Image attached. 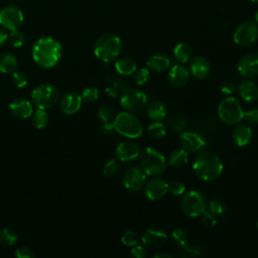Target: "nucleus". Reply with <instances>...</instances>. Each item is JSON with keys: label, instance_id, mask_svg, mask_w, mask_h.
Segmentation results:
<instances>
[{"label": "nucleus", "instance_id": "39", "mask_svg": "<svg viewBox=\"0 0 258 258\" xmlns=\"http://www.w3.org/2000/svg\"><path fill=\"white\" fill-rule=\"evenodd\" d=\"M139 240H140L139 235L136 232L131 231V230L126 231L121 237L122 244L127 247H133V246L137 245L139 243Z\"/></svg>", "mask_w": 258, "mask_h": 258}, {"label": "nucleus", "instance_id": "12", "mask_svg": "<svg viewBox=\"0 0 258 258\" xmlns=\"http://www.w3.org/2000/svg\"><path fill=\"white\" fill-rule=\"evenodd\" d=\"M146 173L139 167H129L123 174L122 182L125 188L130 191H138L144 187L146 182Z\"/></svg>", "mask_w": 258, "mask_h": 258}, {"label": "nucleus", "instance_id": "27", "mask_svg": "<svg viewBox=\"0 0 258 258\" xmlns=\"http://www.w3.org/2000/svg\"><path fill=\"white\" fill-rule=\"evenodd\" d=\"M187 162H188V153L182 147L172 150L167 159V163L174 168L182 167Z\"/></svg>", "mask_w": 258, "mask_h": 258}, {"label": "nucleus", "instance_id": "2", "mask_svg": "<svg viewBox=\"0 0 258 258\" xmlns=\"http://www.w3.org/2000/svg\"><path fill=\"white\" fill-rule=\"evenodd\" d=\"M223 162L221 158L213 152L200 153L192 162V170L198 177L204 181H213L223 172Z\"/></svg>", "mask_w": 258, "mask_h": 258}, {"label": "nucleus", "instance_id": "52", "mask_svg": "<svg viewBox=\"0 0 258 258\" xmlns=\"http://www.w3.org/2000/svg\"><path fill=\"white\" fill-rule=\"evenodd\" d=\"M152 257H154V258H171L172 255L165 253V252H158V253L153 254Z\"/></svg>", "mask_w": 258, "mask_h": 258}, {"label": "nucleus", "instance_id": "5", "mask_svg": "<svg viewBox=\"0 0 258 258\" xmlns=\"http://www.w3.org/2000/svg\"><path fill=\"white\" fill-rule=\"evenodd\" d=\"M115 131L129 139L138 138L143 132V125L138 117L128 111L120 112L113 120Z\"/></svg>", "mask_w": 258, "mask_h": 258}, {"label": "nucleus", "instance_id": "25", "mask_svg": "<svg viewBox=\"0 0 258 258\" xmlns=\"http://www.w3.org/2000/svg\"><path fill=\"white\" fill-rule=\"evenodd\" d=\"M114 67L117 73L122 76H131L137 70L136 62L128 56H122L117 58Z\"/></svg>", "mask_w": 258, "mask_h": 258}, {"label": "nucleus", "instance_id": "43", "mask_svg": "<svg viewBox=\"0 0 258 258\" xmlns=\"http://www.w3.org/2000/svg\"><path fill=\"white\" fill-rule=\"evenodd\" d=\"M82 99L86 102H95L99 98V91L96 87H88L82 92Z\"/></svg>", "mask_w": 258, "mask_h": 258}, {"label": "nucleus", "instance_id": "51", "mask_svg": "<svg viewBox=\"0 0 258 258\" xmlns=\"http://www.w3.org/2000/svg\"><path fill=\"white\" fill-rule=\"evenodd\" d=\"M8 40V34L4 28H0V46H2Z\"/></svg>", "mask_w": 258, "mask_h": 258}, {"label": "nucleus", "instance_id": "45", "mask_svg": "<svg viewBox=\"0 0 258 258\" xmlns=\"http://www.w3.org/2000/svg\"><path fill=\"white\" fill-rule=\"evenodd\" d=\"M168 192L173 196H182L185 192V185L179 180H174L168 183Z\"/></svg>", "mask_w": 258, "mask_h": 258}, {"label": "nucleus", "instance_id": "24", "mask_svg": "<svg viewBox=\"0 0 258 258\" xmlns=\"http://www.w3.org/2000/svg\"><path fill=\"white\" fill-rule=\"evenodd\" d=\"M170 59L167 55L156 52L151 54L147 60H146V66L147 68L155 73H162L165 72L169 67H170Z\"/></svg>", "mask_w": 258, "mask_h": 258}, {"label": "nucleus", "instance_id": "55", "mask_svg": "<svg viewBox=\"0 0 258 258\" xmlns=\"http://www.w3.org/2000/svg\"><path fill=\"white\" fill-rule=\"evenodd\" d=\"M257 229H258V222H257Z\"/></svg>", "mask_w": 258, "mask_h": 258}, {"label": "nucleus", "instance_id": "30", "mask_svg": "<svg viewBox=\"0 0 258 258\" xmlns=\"http://www.w3.org/2000/svg\"><path fill=\"white\" fill-rule=\"evenodd\" d=\"M30 118L31 124L37 129L44 128L48 123V114L43 109H37L36 111H34Z\"/></svg>", "mask_w": 258, "mask_h": 258}, {"label": "nucleus", "instance_id": "50", "mask_svg": "<svg viewBox=\"0 0 258 258\" xmlns=\"http://www.w3.org/2000/svg\"><path fill=\"white\" fill-rule=\"evenodd\" d=\"M101 131L105 135H111L113 133V131H115L113 123H109V122L103 123V125L101 127Z\"/></svg>", "mask_w": 258, "mask_h": 258}, {"label": "nucleus", "instance_id": "42", "mask_svg": "<svg viewBox=\"0 0 258 258\" xmlns=\"http://www.w3.org/2000/svg\"><path fill=\"white\" fill-rule=\"evenodd\" d=\"M11 81L13 83V85L19 89L21 88H24L28 81H27V77L24 73L22 72H19V71H14L12 73V76H11Z\"/></svg>", "mask_w": 258, "mask_h": 258}, {"label": "nucleus", "instance_id": "17", "mask_svg": "<svg viewBox=\"0 0 258 258\" xmlns=\"http://www.w3.org/2000/svg\"><path fill=\"white\" fill-rule=\"evenodd\" d=\"M179 142L187 152H197L203 149L206 141L202 135L192 131H183L179 136Z\"/></svg>", "mask_w": 258, "mask_h": 258}, {"label": "nucleus", "instance_id": "41", "mask_svg": "<svg viewBox=\"0 0 258 258\" xmlns=\"http://www.w3.org/2000/svg\"><path fill=\"white\" fill-rule=\"evenodd\" d=\"M119 168H120V163H119V160L117 158H113V159H110L108 160L104 167H103V173L110 177V176H113L115 175L118 171H119Z\"/></svg>", "mask_w": 258, "mask_h": 258}, {"label": "nucleus", "instance_id": "19", "mask_svg": "<svg viewBox=\"0 0 258 258\" xmlns=\"http://www.w3.org/2000/svg\"><path fill=\"white\" fill-rule=\"evenodd\" d=\"M82 96L76 92L66 93L59 101V108L67 115H74L79 112L82 107Z\"/></svg>", "mask_w": 258, "mask_h": 258}, {"label": "nucleus", "instance_id": "46", "mask_svg": "<svg viewBox=\"0 0 258 258\" xmlns=\"http://www.w3.org/2000/svg\"><path fill=\"white\" fill-rule=\"evenodd\" d=\"M14 255L17 258H33L34 257V253H33L32 249H30L29 247H26V246L17 248Z\"/></svg>", "mask_w": 258, "mask_h": 258}, {"label": "nucleus", "instance_id": "35", "mask_svg": "<svg viewBox=\"0 0 258 258\" xmlns=\"http://www.w3.org/2000/svg\"><path fill=\"white\" fill-rule=\"evenodd\" d=\"M171 238H172L174 244H176L178 247L184 246L189 241L188 233L184 229H181V228L174 229L171 233Z\"/></svg>", "mask_w": 258, "mask_h": 258}, {"label": "nucleus", "instance_id": "38", "mask_svg": "<svg viewBox=\"0 0 258 258\" xmlns=\"http://www.w3.org/2000/svg\"><path fill=\"white\" fill-rule=\"evenodd\" d=\"M98 116L103 121V123H105V122L113 123V120L115 118L113 109L110 106L105 105V104L101 105L99 107V109H98Z\"/></svg>", "mask_w": 258, "mask_h": 258}, {"label": "nucleus", "instance_id": "44", "mask_svg": "<svg viewBox=\"0 0 258 258\" xmlns=\"http://www.w3.org/2000/svg\"><path fill=\"white\" fill-rule=\"evenodd\" d=\"M201 221L205 228L211 229L217 225V216H215L211 212H205L201 216Z\"/></svg>", "mask_w": 258, "mask_h": 258}, {"label": "nucleus", "instance_id": "13", "mask_svg": "<svg viewBox=\"0 0 258 258\" xmlns=\"http://www.w3.org/2000/svg\"><path fill=\"white\" fill-rule=\"evenodd\" d=\"M144 195L150 201L162 199L168 192V183L161 177H152L144 184Z\"/></svg>", "mask_w": 258, "mask_h": 258}, {"label": "nucleus", "instance_id": "9", "mask_svg": "<svg viewBox=\"0 0 258 258\" xmlns=\"http://www.w3.org/2000/svg\"><path fill=\"white\" fill-rule=\"evenodd\" d=\"M233 40L240 46H250L258 40V25L255 21L244 20L233 31Z\"/></svg>", "mask_w": 258, "mask_h": 258}, {"label": "nucleus", "instance_id": "15", "mask_svg": "<svg viewBox=\"0 0 258 258\" xmlns=\"http://www.w3.org/2000/svg\"><path fill=\"white\" fill-rule=\"evenodd\" d=\"M139 154H140L139 146L135 142L130 140L120 142L115 149V155L117 159L123 162L132 161L137 157H139Z\"/></svg>", "mask_w": 258, "mask_h": 258}, {"label": "nucleus", "instance_id": "49", "mask_svg": "<svg viewBox=\"0 0 258 258\" xmlns=\"http://www.w3.org/2000/svg\"><path fill=\"white\" fill-rule=\"evenodd\" d=\"M237 91V85L233 82H226L221 87V92L225 96H232Z\"/></svg>", "mask_w": 258, "mask_h": 258}, {"label": "nucleus", "instance_id": "10", "mask_svg": "<svg viewBox=\"0 0 258 258\" xmlns=\"http://www.w3.org/2000/svg\"><path fill=\"white\" fill-rule=\"evenodd\" d=\"M24 21L21 9L15 5H7L0 10V26L5 30L18 29Z\"/></svg>", "mask_w": 258, "mask_h": 258}, {"label": "nucleus", "instance_id": "47", "mask_svg": "<svg viewBox=\"0 0 258 258\" xmlns=\"http://www.w3.org/2000/svg\"><path fill=\"white\" fill-rule=\"evenodd\" d=\"M243 119H245L248 123H258V109L252 108L244 111Z\"/></svg>", "mask_w": 258, "mask_h": 258}, {"label": "nucleus", "instance_id": "23", "mask_svg": "<svg viewBox=\"0 0 258 258\" xmlns=\"http://www.w3.org/2000/svg\"><path fill=\"white\" fill-rule=\"evenodd\" d=\"M240 97L248 103L255 102L258 99V85L249 79L242 81L237 87Z\"/></svg>", "mask_w": 258, "mask_h": 258}, {"label": "nucleus", "instance_id": "28", "mask_svg": "<svg viewBox=\"0 0 258 258\" xmlns=\"http://www.w3.org/2000/svg\"><path fill=\"white\" fill-rule=\"evenodd\" d=\"M192 55L191 47L185 42L177 43L173 48V56L179 63H186Z\"/></svg>", "mask_w": 258, "mask_h": 258}, {"label": "nucleus", "instance_id": "33", "mask_svg": "<svg viewBox=\"0 0 258 258\" xmlns=\"http://www.w3.org/2000/svg\"><path fill=\"white\" fill-rule=\"evenodd\" d=\"M179 255L182 257H200L202 255V250L201 248L194 244L190 243L189 241L182 247H179Z\"/></svg>", "mask_w": 258, "mask_h": 258}, {"label": "nucleus", "instance_id": "1", "mask_svg": "<svg viewBox=\"0 0 258 258\" xmlns=\"http://www.w3.org/2000/svg\"><path fill=\"white\" fill-rule=\"evenodd\" d=\"M33 60L43 69L53 68L58 63L62 54L60 42L50 36L38 38L32 46Z\"/></svg>", "mask_w": 258, "mask_h": 258}, {"label": "nucleus", "instance_id": "26", "mask_svg": "<svg viewBox=\"0 0 258 258\" xmlns=\"http://www.w3.org/2000/svg\"><path fill=\"white\" fill-rule=\"evenodd\" d=\"M146 113L150 120L161 121L166 115V108L162 102L155 100L147 105Z\"/></svg>", "mask_w": 258, "mask_h": 258}, {"label": "nucleus", "instance_id": "34", "mask_svg": "<svg viewBox=\"0 0 258 258\" xmlns=\"http://www.w3.org/2000/svg\"><path fill=\"white\" fill-rule=\"evenodd\" d=\"M167 126L171 131L181 132L186 127V120L179 115H174L168 119Z\"/></svg>", "mask_w": 258, "mask_h": 258}, {"label": "nucleus", "instance_id": "11", "mask_svg": "<svg viewBox=\"0 0 258 258\" xmlns=\"http://www.w3.org/2000/svg\"><path fill=\"white\" fill-rule=\"evenodd\" d=\"M120 104L125 111L136 113L141 111L147 105V96L142 91L129 89L122 94Z\"/></svg>", "mask_w": 258, "mask_h": 258}, {"label": "nucleus", "instance_id": "22", "mask_svg": "<svg viewBox=\"0 0 258 258\" xmlns=\"http://www.w3.org/2000/svg\"><path fill=\"white\" fill-rule=\"evenodd\" d=\"M252 129L249 125L238 123L232 131V139L237 146L243 147L249 144L252 139Z\"/></svg>", "mask_w": 258, "mask_h": 258}, {"label": "nucleus", "instance_id": "53", "mask_svg": "<svg viewBox=\"0 0 258 258\" xmlns=\"http://www.w3.org/2000/svg\"><path fill=\"white\" fill-rule=\"evenodd\" d=\"M254 20H255V23L258 25V11L255 13V16H254Z\"/></svg>", "mask_w": 258, "mask_h": 258}, {"label": "nucleus", "instance_id": "4", "mask_svg": "<svg viewBox=\"0 0 258 258\" xmlns=\"http://www.w3.org/2000/svg\"><path fill=\"white\" fill-rule=\"evenodd\" d=\"M139 163L140 168L149 176L161 175L167 165L164 155L152 147H146L140 152Z\"/></svg>", "mask_w": 258, "mask_h": 258}, {"label": "nucleus", "instance_id": "37", "mask_svg": "<svg viewBox=\"0 0 258 258\" xmlns=\"http://www.w3.org/2000/svg\"><path fill=\"white\" fill-rule=\"evenodd\" d=\"M209 209L215 216H223L227 212V206L220 199H214L209 204Z\"/></svg>", "mask_w": 258, "mask_h": 258}, {"label": "nucleus", "instance_id": "32", "mask_svg": "<svg viewBox=\"0 0 258 258\" xmlns=\"http://www.w3.org/2000/svg\"><path fill=\"white\" fill-rule=\"evenodd\" d=\"M147 132L152 138H161L166 134V125L161 121H153L147 126Z\"/></svg>", "mask_w": 258, "mask_h": 258}, {"label": "nucleus", "instance_id": "14", "mask_svg": "<svg viewBox=\"0 0 258 258\" xmlns=\"http://www.w3.org/2000/svg\"><path fill=\"white\" fill-rule=\"evenodd\" d=\"M167 240V235L160 229H147L141 236L142 245L146 249L156 250L161 248Z\"/></svg>", "mask_w": 258, "mask_h": 258}, {"label": "nucleus", "instance_id": "7", "mask_svg": "<svg viewBox=\"0 0 258 258\" xmlns=\"http://www.w3.org/2000/svg\"><path fill=\"white\" fill-rule=\"evenodd\" d=\"M208 207L206 196L199 190H189L182 195L180 208L182 213L189 218H198L204 214Z\"/></svg>", "mask_w": 258, "mask_h": 258}, {"label": "nucleus", "instance_id": "3", "mask_svg": "<svg viewBox=\"0 0 258 258\" xmlns=\"http://www.w3.org/2000/svg\"><path fill=\"white\" fill-rule=\"evenodd\" d=\"M122 42L119 36L106 33L97 38L94 44L95 56L103 62H111L120 54Z\"/></svg>", "mask_w": 258, "mask_h": 258}, {"label": "nucleus", "instance_id": "8", "mask_svg": "<svg viewBox=\"0 0 258 258\" xmlns=\"http://www.w3.org/2000/svg\"><path fill=\"white\" fill-rule=\"evenodd\" d=\"M57 89L49 84H41L33 89L31 92L32 104L37 109H49L53 107L58 101Z\"/></svg>", "mask_w": 258, "mask_h": 258}, {"label": "nucleus", "instance_id": "16", "mask_svg": "<svg viewBox=\"0 0 258 258\" xmlns=\"http://www.w3.org/2000/svg\"><path fill=\"white\" fill-rule=\"evenodd\" d=\"M239 74L245 79H251L258 75V53L244 55L237 67Z\"/></svg>", "mask_w": 258, "mask_h": 258}, {"label": "nucleus", "instance_id": "48", "mask_svg": "<svg viewBox=\"0 0 258 258\" xmlns=\"http://www.w3.org/2000/svg\"><path fill=\"white\" fill-rule=\"evenodd\" d=\"M130 255L132 257H136V258H144L147 256V251L143 245L141 246V245L137 244V245L131 247Z\"/></svg>", "mask_w": 258, "mask_h": 258}, {"label": "nucleus", "instance_id": "20", "mask_svg": "<svg viewBox=\"0 0 258 258\" xmlns=\"http://www.w3.org/2000/svg\"><path fill=\"white\" fill-rule=\"evenodd\" d=\"M188 71L190 73V76H192L194 78L198 80H204L209 77L211 72V66L206 57L202 55H197L190 58Z\"/></svg>", "mask_w": 258, "mask_h": 258}, {"label": "nucleus", "instance_id": "36", "mask_svg": "<svg viewBox=\"0 0 258 258\" xmlns=\"http://www.w3.org/2000/svg\"><path fill=\"white\" fill-rule=\"evenodd\" d=\"M8 41L13 47H21L25 42V35L19 29L12 30L8 34Z\"/></svg>", "mask_w": 258, "mask_h": 258}, {"label": "nucleus", "instance_id": "31", "mask_svg": "<svg viewBox=\"0 0 258 258\" xmlns=\"http://www.w3.org/2000/svg\"><path fill=\"white\" fill-rule=\"evenodd\" d=\"M18 239L17 233L10 228H3L0 231V244L5 247L13 246Z\"/></svg>", "mask_w": 258, "mask_h": 258}, {"label": "nucleus", "instance_id": "54", "mask_svg": "<svg viewBox=\"0 0 258 258\" xmlns=\"http://www.w3.org/2000/svg\"><path fill=\"white\" fill-rule=\"evenodd\" d=\"M250 1H252V2H255V3H258V0H250Z\"/></svg>", "mask_w": 258, "mask_h": 258}, {"label": "nucleus", "instance_id": "21", "mask_svg": "<svg viewBox=\"0 0 258 258\" xmlns=\"http://www.w3.org/2000/svg\"><path fill=\"white\" fill-rule=\"evenodd\" d=\"M9 110L12 115L18 119H27L33 113V107L30 101L22 98L14 99L9 104Z\"/></svg>", "mask_w": 258, "mask_h": 258}, {"label": "nucleus", "instance_id": "18", "mask_svg": "<svg viewBox=\"0 0 258 258\" xmlns=\"http://www.w3.org/2000/svg\"><path fill=\"white\" fill-rule=\"evenodd\" d=\"M189 79L190 73L188 69L181 63L174 64L173 67H171L167 75V80L169 84L174 88L184 87L189 82Z\"/></svg>", "mask_w": 258, "mask_h": 258}, {"label": "nucleus", "instance_id": "29", "mask_svg": "<svg viewBox=\"0 0 258 258\" xmlns=\"http://www.w3.org/2000/svg\"><path fill=\"white\" fill-rule=\"evenodd\" d=\"M18 61L17 58L9 52L0 53V72L3 74H9L16 71Z\"/></svg>", "mask_w": 258, "mask_h": 258}, {"label": "nucleus", "instance_id": "6", "mask_svg": "<svg viewBox=\"0 0 258 258\" xmlns=\"http://www.w3.org/2000/svg\"><path fill=\"white\" fill-rule=\"evenodd\" d=\"M244 111L239 100L232 96L225 97L218 106V116L227 125H236L243 120Z\"/></svg>", "mask_w": 258, "mask_h": 258}, {"label": "nucleus", "instance_id": "40", "mask_svg": "<svg viewBox=\"0 0 258 258\" xmlns=\"http://www.w3.org/2000/svg\"><path fill=\"white\" fill-rule=\"evenodd\" d=\"M150 77V70L148 68H141L135 71L134 73V81L137 86L145 85Z\"/></svg>", "mask_w": 258, "mask_h": 258}]
</instances>
